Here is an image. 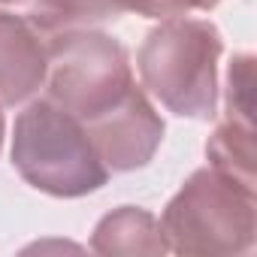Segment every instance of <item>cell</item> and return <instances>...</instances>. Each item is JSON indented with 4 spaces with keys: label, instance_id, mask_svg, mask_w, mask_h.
I'll use <instances>...</instances> for the list:
<instances>
[{
    "label": "cell",
    "instance_id": "cell-1",
    "mask_svg": "<svg viewBox=\"0 0 257 257\" xmlns=\"http://www.w3.org/2000/svg\"><path fill=\"white\" fill-rule=\"evenodd\" d=\"M221 34L206 19H161L146 37L137 67L140 79L173 115L206 121L218 109Z\"/></svg>",
    "mask_w": 257,
    "mask_h": 257
},
{
    "label": "cell",
    "instance_id": "cell-2",
    "mask_svg": "<svg viewBox=\"0 0 257 257\" xmlns=\"http://www.w3.org/2000/svg\"><path fill=\"white\" fill-rule=\"evenodd\" d=\"M161 230L176 254H248L257 233L254 188L215 167H203L167 203Z\"/></svg>",
    "mask_w": 257,
    "mask_h": 257
},
{
    "label": "cell",
    "instance_id": "cell-3",
    "mask_svg": "<svg viewBox=\"0 0 257 257\" xmlns=\"http://www.w3.org/2000/svg\"><path fill=\"white\" fill-rule=\"evenodd\" d=\"M13 167L31 188L64 200L94 194L109 182L85 127L49 97L34 100L16 118Z\"/></svg>",
    "mask_w": 257,
    "mask_h": 257
},
{
    "label": "cell",
    "instance_id": "cell-4",
    "mask_svg": "<svg viewBox=\"0 0 257 257\" xmlns=\"http://www.w3.org/2000/svg\"><path fill=\"white\" fill-rule=\"evenodd\" d=\"M49 40L46 67V97L70 112L79 124L112 109L127 91L137 88L127 49L94 28L64 31Z\"/></svg>",
    "mask_w": 257,
    "mask_h": 257
},
{
    "label": "cell",
    "instance_id": "cell-5",
    "mask_svg": "<svg viewBox=\"0 0 257 257\" xmlns=\"http://www.w3.org/2000/svg\"><path fill=\"white\" fill-rule=\"evenodd\" d=\"M82 127L109 173H131L146 167L164 140V118L143 88H131L124 100Z\"/></svg>",
    "mask_w": 257,
    "mask_h": 257
},
{
    "label": "cell",
    "instance_id": "cell-6",
    "mask_svg": "<svg viewBox=\"0 0 257 257\" xmlns=\"http://www.w3.org/2000/svg\"><path fill=\"white\" fill-rule=\"evenodd\" d=\"M49 40L19 13L0 10V106L34 97L46 82Z\"/></svg>",
    "mask_w": 257,
    "mask_h": 257
},
{
    "label": "cell",
    "instance_id": "cell-7",
    "mask_svg": "<svg viewBox=\"0 0 257 257\" xmlns=\"http://www.w3.org/2000/svg\"><path fill=\"white\" fill-rule=\"evenodd\" d=\"M91 248L97 254H164L167 236L161 221L140 209V206H121L100 218L91 236Z\"/></svg>",
    "mask_w": 257,
    "mask_h": 257
},
{
    "label": "cell",
    "instance_id": "cell-8",
    "mask_svg": "<svg viewBox=\"0 0 257 257\" xmlns=\"http://www.w3.org/2000/svg\"><path fill=\"white\" fill-rule=\"evenodd\" d=\"M209 167L239 179L242 185L254 188V167H257V149H254V124L224 118L215 134L206 143Z\"/></svg>",
    "mask_w": 257,
    "mask_h": 257
},
{
    "label": "cell",
    "instance_id": "cell-9",
    "mask_svg": "<svg viewBox=\"0 0 257 257\" xmlns=\"http://www.w3.org/2000/svg\"><path fill=\"white\" fill-rule=\"evenodd\" d=\"M227 118L254 124V58L236 55L227 70Z\"/></svg>",
    "mask_w": 257,
    "mask_h": 257
},
{
    "label": "cell",
    "instance_id": "cell-10",
    "mask_svg": "<svg viewBox=\"0 0 257 257\" xmlns=\"http://www.w3.org/2000/svg\"><path fill=\"white\" fill-rule=\"evenodd\" d=\"M124 13H137L146 19H176L191 13H209L221 0H118Z\"/></svg>",
    "mask_w": 257,
    "mask_h": 257
},
{
    "label": "cell",
    "instance_id": "cell-11",
    "mask_svg": "<svg viewBox=\"0 0 257 257\" xmlns=\"http://www.w3.org/2000/svg\"><path fill=\"white\" fill-rule=\"evenodd\" d=\"M4 131L7 127H4V112H0V149H4Z\"/></svg>",
    "mask_w": 257,
    "mask_h": 257
},
{
    "label": "cell",
    "instance_id": "cell-12",
    "mask_svg": "<svg viewBox=\"0 0 257 257\" xmlns=\"http://www.w3.org/2000/svg\"><path fill=\"white\" fill-rule=\"evenodd\" d=\"M0 4H16V0H0Z\"/></svg>",
    "mask_w": 257,
    "mask_h": 257
}]
</instances>
